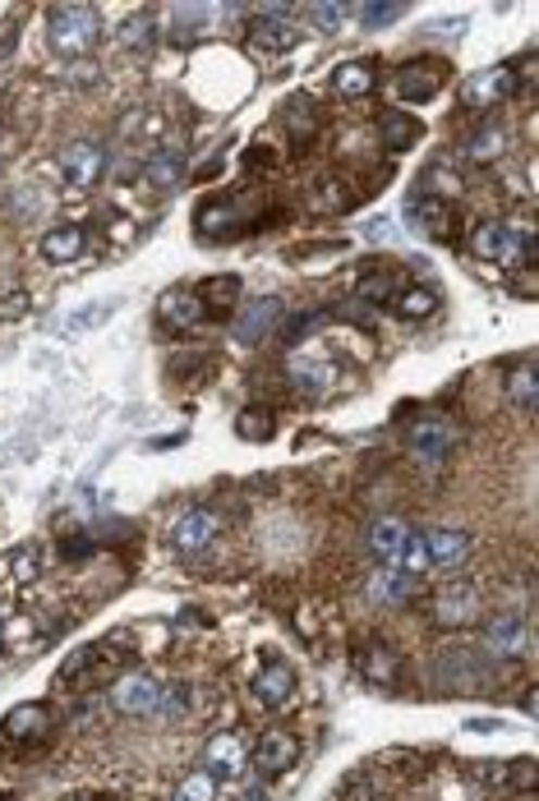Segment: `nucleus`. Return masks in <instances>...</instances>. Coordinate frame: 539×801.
I'll return each mask as SVG.
<instances>
[{"label":"nucleus","instance_id":"f257e3e1","mask_svg":"<svg viewBox=\"0 0 539 801\" xmlns=\"http://www.w3.org/2000/svg\"><path fill=\"white\" fill-rule=\"evenodd\" d=\"M125 673V654L115 650L111 640H98V644H79L74 654H65V663L55 668V691H70V696H79V691H92V687H111L115 677Z\"/></svg>","mask_w":539,"mask_h":801},{"label":"nucleus","instance_id":"f03ea898","mask_svg":"<svg viewBox=\"0 0 539 801\" xmlns=\"http://www.w3.org/2000/svg\"><path fill=\"white\" fill-rule=\"evenodd\" d=\"M47 42L55 55H65V61H84L92 55V47L102 42V14L92 5H51L47 10Z\"/></svg>","mask_w":539,"mask_h":801},{"label":"nucleus","instance_id":"7ed1b4c3","mask_svg":"<svg viewBox=\"0 0 539 801\" xmlns=\"http://www.w3.org/2000/svg\"><path fill=\"white\" fill-rule=\"evenodd\" d=\"M106 700L121 718H152L158 714V700H162V681L143 668H125L106 687Z\"/></svg>","mask_w":539,"mask_h":801},{"label":"nucleus","instance_id":"20e7f679","mask_svg":"<svg viewBox=\"0 0 539 801\" xmlns=\"http://www.w3.org/2000/svg\"><path fill=\"white\" fill-rule=\"evenodd\" d=\"M429 613H434L438 627H448V631L475 627V622L485 617V595H479V585H471V580H448V585H442V590L434 595Z\"/></svg>","mask_w":539,"mask_h":801},{"label":"nucleus","instance_id":"39448f33","mask_svg":"<svg viewBox=\"0 0 539 801\" xmlns=\"http://www.w3.org/2000/svg\"><path fill=\"white\" fill-rule=\"evenodd\" d=\"M516 88H522V70L516 65H489L471 74V84L461 88V107L466 111H493L516 97Z\"/></svg>","mask_w":539,"mask_h":801},{"label":"nucleus","instance_id":"423d86ee","mask_svg":"<svg viewBox=\"0 0 539 801\" xmlns=\"http://www.w3.org/2000/svg\"><path fill=\"white\" fill-rule=\"evenodd\" d=\"M479 650L485 659H526L530 654V627L522 613H493L479 627Z\"/></svg>","mask_w":539,"mask_h":801},{"label":"nucleus","instance_id":"0eeeda50","mask_svg":"<svg viewBox=\"0 0 539 801\" xmlns=\"http://www.w3.org/2000/svg\"><path fill=\"white\" fill-rule=\"evenodd\" d=\"M55 166H61V180L74 185V189H92L106 175L111 158H106V143L98 139H74L61 148V158H55Z\"/></svg>","mask_w":539,"mask_h":801},{"label":"nucleus","instance_id":"6e6552de","mask_svg":"<svg viewBox=\"0 0 539 801\" xmlns=\"http://www.w3.org/2000/svg\"><path fill=\"white\" fill-rule=\"evenodd\" d=\"M51 728H55V714L47 700H28V705H14L0 718V741H5V747H42Z\"/></svg>","mask_w":539,"mask_h":801},{"label":"nucleus","instance_id":"1a4fd4ad","mask_svg":"<svg viewBox=\"0 0 539 801\" xmlns=\"http://www.w3.org/2000/svg\"><path fill=\"white\" fill-rule=\"evenodd\" d=\"M222 535V512L217 506H189V512L171 525V549L180 558H195V553H208Z\"/></svg>","mask_w":539,"mask_h":801},{"label":"nucleus","instance_id":"9d476101","mask_svg":"<svg viewBox=\"0 0 539 801\" xmlns=\"http://www.w3.org/2000/svg\"><path fill=\"white\" fill-rule=\"evenodd\" d=\"M249 760H254V769H259L263 778H277V774H286V769L300 765V737L286 733V728H267V733L254 741Z\"/></svg>","mask_w":539,"mask_h":801},{"label":"nucleus","instance_id":"9b49d317","mask_svg":"<svg viewBox=\"0 0 539 801\" xmlns=\"http://www.w3.org/2000/svg\"><path fill=\"white\" fill-rule=\"evenodd\" d=\"M286 378H291L300 392H333L337 387V360L327 355V350H296L291 360H286Z\"/></svg>","mask_w":539,"mask_h":801},{"label":"nucleus","instance_id":"f8f14e48","mask_svg":"<svg viewBox=\"0 0 539 801\" xmlns=\"http://www.w3.org/2000/svg\"><path fill=\"white\" fill-rule=\"evenodd\" d=\"M249 765V747L240 733H213L203 741V769L217 778V784H226V778H240Z\"/></svg>","mask_w":539,"mask_h":801},{"label":"nucleus","instance_id":"ddd939ff","mask_svg":"<svg viewBox=\"0 0 539 801\" xmlns=\"http://www.w3.org/2000/svg\"><path fill=\"white\" fill-rule=\"evenodd\" d=\"M296 28H291V14H286L281 5H267L254 24H249V47L263 51V55H281L296 47Z\"/></svg>","mask_w":539,"mask_h":801},{"label":"nucleus","instance_id":"4468645a","mask_svg":"<svg viewBox=\"0 0 539 801\" xmlns=\"http://www.w3.org/2000/svg\"><path fill=\"white\" fill-rule=\"evenodd\" d=\"M254 700L263 710H286L291 705V696H296V668L286 659H267L263 668L254 673Z\"/></svg>","mask_w":539,"mask_h":801},{"label":"nucleus","instance_id":"2eb2a0df","mask_svg":"<svg viewBox=\"0 0 539 801\" xmlns=\"http://www.w3.org/2000/svg\"><path fill=\"white\" fill-rule=\"evenodd\" d=\"M411 281H406V272H401L397 263H369L355 277V296L364 300V304H397V296L406 290Z\"/></svg>","mask_w":539,"mask_h":801},{"label":"nucleus","instance_id":"dca6fc26","mask_svg":"<svg viewBox=\"0 0 539 801\" xmlns=\"http://www.w3.org/2000/svg\"><path fill=\"white\" fill-rule=\"evenodd\" d=\"M466 158L475 162V166H493L498 158H507V148H512V125L507 121H498V115H489L485 125H475L471 134H466Z\"/></svg>","mask_w":539,"mask_h":801},{"label":"nucleus","instance_id":"f3484780","mask_svg":"<svg viewBox=\"0 0 539 801\" xmlns=\"http://www.w3.org/2000/svg\"><path fill=\"white\" fill-rule=\"evenodd\" d=\"M355 668H360V677L369 681V687H397L401 650H397V644H388V640H369V644H360Z\"/></svg>","mask_w":539,"mask_h":801},{"label":"nucleus","instance_id":"a211bd4d","mask_svg":"<svg viewBox=\"0 0 539 801\" xmlns=\"http://www.w3.org/2000/svg\"><path fill=\"white\" fill-rule=\"evenodd\" d=\"M406 226L415 230V236H425V240H448L452 236V208L438 199H429V193H415V199L406 203Z\"/></svg>","mask_w":539,"mask_h":801},{"label":"nucleus","instance_id":"6ab92c4d","mask_svg":"<svg viewBox=\"0 0 539 801\" xmlns=\"http://www.w3.org/2000/svg\"><path fill=\"white\" fill-rule=\"evenodd\" d=\"M281 318H286V304H281L277 296L249 300V309H240V318H236V341H240V346H259Z\"/></svg>","mask_w":539,"mask_h":801},{"label":"nucleus","instance_id":"aec40b11","mask_svg":"<svg viewBox=\"0 0 539 801\" xmlns=\"http://www.w3.org/2000/svg\"><path fill=\"white\" fill-rule=\"evenodd\" d=\"M442 79H448V65L442 61H411L397 74V97L401 102H429V97L442 88Z\"/></svg>","mask_w":539,"mask_h":801},{"label":"nucleus","instance_id":"412c9836","mask_svg":"<svg viewBox=\"0 0 539 801\" xmlns=\"http://www.w3.org/2000/svg\"><path fill=\"white\" fill-rule=\"evenodd\" d=\"M411 530H415V525L401 521V516H378L369 525V535H364V543H369V553L378 558V566H397V558H401V549H406Z\"/></svg>","mask_w":539,"mask_h":801},{"label":"nucleus","instance_id":"4be33fe9","mask_svg":"<svg viewBox=\"0 0 539 801\" xmlns=\"http://www.w3.org/2000/svg\"><path fill=\"white\" fill-rule=\"evenodd\" d=\"M438 681L448 691H479L489 681V673H485V663H479V654H471V650H448V659L438 663Z\"/></svg>","mask_w":539,"mask_h":801},{"label":"nucleus","instance_id":"5701e85b","mask_svg":"<svg viewBox=\"0 0 539 801\" xmlns=\"http://www.w3.org/2000/svg\"><path fill=\"white\" fill-rule=\"evenodd\" d=\"M425 549H429V566L452 572V566H461V562L475 553V539L466 530H452V525H438V530L425 535Z\"/></svg>","mask_w":539,"mask_h":801},{"label":"nucleus","instance_id":"b1692460","mask_svg":"<svg viewBox=\"0 0 539 801\" xmlns=\"http://www.w3.org/2000/svg\"><path fill=\"white\" fill-rule=\"evenodd\" d=\"M158 318L166 327H180V331L208 323V314H203V304H199L195 290H166V296L158 300Z\"/></svg>","mask_w":539,"mask_h":801},{"label":"nucleus","instance_id":"393cba45","mask_svg":"<svg viewBox=\"0 0 539 801\" xmlns=\"http://www.w3.org/2000/svg\"><path fill=\"white\" fill-rule=\"evenodd\" d=\"M143 180H148V189H152V193H171V189H180V180H185V152H180V148H162V152H152L148 166H143Z\"/></svg>","mask_w":539,"mask_h":801},{"label":"nucleus","instance_id":"a878e982","mask_svg":"<svg viewBox=\"0 0 539 801\" xmlns=\"http://www.w3.org/2000/svg\"><path fill=\"white\" fill-rule=\"evenodd\" d=\"M88 253V230L84 226H55L42 236V259L47 263H79Z\"/></svg>","mask_w":539,"mask_h":801},{"label":"nucleus","instance_id":"bb28decb","mask_svg":"<svg viewBox=\"0 0 539 801\" xmlns=\"http://www.w3.org/2000/svg\"><path fill=\"white\" fill-rule=\"evenodd\" d=\"M195 296L203 304V314L226 318V314H236V304H240V277L236 272H222V277L203 281V290H195Z\"/></svg>","mask_w":539,"mask_h":801},{"label":"nucleus","instance_id":"cd10ccee","mask_svg":"<svg viewBox=\"0 0 539 801\" xmlns=\"http://www.w3.org/2000/svg\"><path fill=\"white\" fill-rule=\"evenodd\" d=\"M378 84V70L374 61H341L333 70V92L337 97H369Z\"/></svg>","mask_w":539,"mask_h":801},{"label":"nucleus","instance_id":"c85d7f7f","mask_svg":"<svg viewBox=\"0 0 539 801\" xmlns=\"http://www.w3.org/2000/svg\"><path fill=\"white\" fill-rule=\"evenodd\" d=\"M240 230H245V222H240V212L230 203H203L199 208V236L230 240V236H240Z\"/></svg>","mask_w":539,"mask_h":801},{"label":"nucleus","instance_id":"c756f323","mask_svg":"<svg viewBox=\"0 0 539 801\" xmlns=\"http://www.w3.org/2000/svg\"><path fill=\"white\" fill-rule=\"evenodd\" d=\"M5 576H10V590H28L42 576V558H37L33 543H18V549L5 553Z\"/></svg>","mask_w":539,"mask_h":801},{"label":"nucleus","instance_id":"7c9ffc66","mask_svg":"<svg viewBox=\"0 0 539 801\" xmlns=\"http://www.w3.org/2000/svg\"><path fill=\"white\" fill-rule=\"evenodd\" d=\"M507 401L516 410H535V401H539V368H535V360H522L507 374Z\"/></svg>","mask_w":539,"mask_h":801},{"label":"nucleus","instance_id":"2f4dec72","mask_svg":"<svg viewBox=\"0 0 539 801\" xmlns=\"http://www.w3.org/2000/svg\"><path fill=\"white\" fill-rule=\"evenodd\" d=\"M378 129H383V143L397 148V152L411 148L415 139H425V125H419L415 115H406V111H388V115L378 121Z\"/></svg>","mask_w":539,"mask_h":801},{"label":"nucleus","instance_id":"473e14b6","mask_svg":"<svg viewBox=\"0 0 539 801\" xmlns=\"http://www.w3.org/2000/svg\"><path fill=\"white\" fill-rule=\"evenodd\" d=\"M411 590H415V580H406L401 572H392V566H378V576L369 580V595H374L378 603H388V609H401V603L411 599Z\"/></svg>","mask_w":539,"mask_h":801},{"label":"nucleus","instance_id":"72a5a7b5","mask_svg":"<svg viewBox=\"0 0 539 801\" xmlns=\"http://www.w3.org/2000/svg\"><path fill=\"white\" fill-rule=\"evenodd\" d=\"M236 434L249 438V442H267L277 434V415L267 405H249V410H240V415H236Z\"/></svg>","mask_w":539,"mask_h":801},{"label":"nucleus","instance_id":"f704fd0d","mask_svg":"<svg viewBox=\"0 0 539 801\" xmlns=\"http://www.w3.org/2000/svg\"><path fill=\"white\" fill-rule=\"evenodd\" d=\"M392 309H397L401 318H429L434 309H438V290H434V286H419V281H411V286L397 296V304H392Z\"/></svg>","mask_w":539,"mask_h":801},{"label":"nucleus","instance_id":"c9c22d12","mask_svg":"<svg viewBox=\"0 0 539 801\" xmlns=\"http://www.w3.org/2000/svg\"><path fill=\"white\" fill-rule=\"evenodd\" d=\"M189 710H195V687H189V681H171V687H162L158 714H162L166 723H185Z\"/></svg>","mask_w":539,"mask_h":801},{"label":"nucleus","instance_id":"e433bc0d","mask_svg":"<svg viewBox=\"0 0 539 801\" xmlns=\"http://www.w3.org/2000/svg\"><path fill=\"white\" fill-rule=\"evenodd\" d=\"M392 572H401L406 580H419V576H429V572H434V566H429V549H425V535H419V530H411L406 549H401V558H397Z\"/></svg>","mask_w":539,"mask_h":801},{"label":"nucleus","instance_id":"4c0bfd02","mask_svg":"<svg viewBox=\"0 0 539 801\" xmlns=\"http://www.w3.org/2000/svg\"><path fill=\"white\" fill-rule=\"evenodd\" d=\"M217 792H222V784L208 769H189L180 784H176V792H171V801H217Z\"/></svg>","mask_w":539,"mask_h":801},{"label":"nucleus","instance_id":"58836bf2","mask_svg":"<svg viewBox=\"0 0 539 801\" xmlns=\"http://www.w3.org/2000/svg\"><path fill=\"white\" fill-rule=\"evenodd\" d=\"M115 37H121V47H125V51H148V47H152V37H158V28H152V14H129Z\"/></svg>","mask_w":539,"mask_h":801},{"label":"nucleus","instance_id":"ea45409f","mask_svg":"<svg viewBox=\"0 0 539 801\" xmlns=\"http://www.w3.org/2000/svg\"><path fill=\"white\" fill-rule=\"evenodd\" d=\"M466 774L485 788H507L512 784V760H471Z\"/></svg>","mask_w":539,"mask_h":801},{"label":"nucleus","instance_id":"a19ab883","mask_svg":"<svg viewBox=\"0 0 539 801\" xmlns=\"http://www.w3.org/2000/svg\"><path fill=\"white\" fill-rule=\"evenodd\" d=\"M355 14H360L364 28H388V24H397V18L406 14V5H401V0H369V5H360Z\"/></svg>","mask_w":539,"mask_h":801},{"label":"nucleus","instance_id":"79ce46f5","mask_svg":"<svg viewBox=\"0 0 539 801\" xmlns=\"http://www.w3.org/2000/svg\"><path fill=\"white\" fill-rule=\"evenodd\" d=\"M33 309L28 286H0V323H18Z\"/></svg>","mask_w":539,"mask_h":801},{"label":"nucleus","instance_id":"37998d69","mask_svg":"<svg viewBox=\"0 0 539 801\" xmlns=\"http://www.w3.org/2000/svg\"><path fill=\"white\" fill-rule=\"evenodd\" d=\"M415 442L425 447V452L442 456V452H448V442H452V428L448 424H425V428H415Z\"/></svg>","mask_w":539,"mask_h":801},{"label":"nucleus","instance_id":"c03bdc74","mask_svg":"<svg viewBox=\"0 0 539 801\" xmlns=\"http://www.w3.org/2000/svg\"><path fill=\"white\" fill-rule=\"evenodd\" d=\"M310 14L323 33H341V18L351 14V5H333V0H327V5H310Z\"/></svg>","mask_w":539,"mask_h":801},{"label":"nucleus","instance_id":"a18cd8bd","mask_svg":"<svg viewBox=\"0 0 539 801\" xmlns=\"http://www.w3.org/2000/svg\"><path fill=\"white\" fill-rule=\"evenodd\" d=\"M507 788H516L522 797H535V760H530V755L512 760V784H507Z\"/></svg>","mask_w":539,"mask_h":801},{"label":"nucleus","instance_id":"49530a36","mask_svg":"<svg viewBox=\"0 0 539 801\" xmlns=\"http://www.w3.org/2000/svg\"><path fill=\"white\" fill-rule=\"evenodd\" d=\"M466 728H471V733H498V728H503V723H498V718H471Z\"/></svg>","mask_w":539,"mask_h":801},{"label":"nucleus","instance_id":"de8ad7c7","mask_svg":"<svg viewBox=\"0 0 539 801\" xmlns=\"http://www.w3.org/2000/svg\"><path fill=\"white\" fill-rule=\"evenodd\" d=\"M10 644V617H5V609H0V650Z\"/></svg>","mask_w":539,"mask_h":801},{"label":"nucleus","instance_id":"09e8293b","mask_svg":"<svg viewBox=\"0 0 539 801\" xmlns=\"http://www.w3.org/2000/svg\"><path fill=\"white\" fill-rule=\"evenodd\" d=\"M65 801H102V797H92V792H74V797H65Z\"/></svg>","mask_w":539,"mask_h":801},{"label":"nucleus","instance_id":"8fccbe9b","mask_svg":"<svg viewBox=\"0 0 539 801\" xmlns=\"http://www.w3.org/2000/svg\"><path fill=\"white\" fill-rule=\"evenodd\" d=\"M0 801H10V797H0Z\"/></svg>","mask_w":539,"mask_h":801}]
</instances>
